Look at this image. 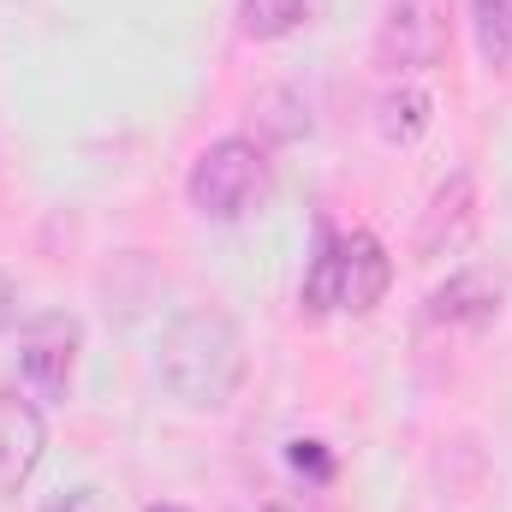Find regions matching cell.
Wrapping results in <instances>:
<instances>
[{"label":"cell","instance_id":"6da1fadb","mask_svg":"<svg viewBox=\"0 0 512 512\" xmlns=\"http://www.w3.org/2000/svg\"><path fill=\"white\" fill-rule=\"evenodd\" d=\"M155 370H161V387L179 405L221 411V405H233V393L245 382V340H239V328H233L227 310L197 304V310H185V316L167 322Z\"/></svg>","mask_w":512,"mask_h":512},{"label":"cell","instance_id":"7a4b0ae2","mask_svg":"<svg viewBox=\"0 0 512 512\" xmlns=\"http://www.w3.org/2000/svg\"><path fill=\"white\" fill-rule=\"evenodd\" d=\"M387 280H393V262H387L382 239L376 233H322V251L304 274V304L322 316V310H352V316H370L387 298Z\"/></svg>","mask_w":512,"mask_h":512},{"label":"cell","instance_id":"3957f363","mask_svg":"<svg viewBox=\"0 0 512 512\" xmlns=\"http://www.w3.org/2000/svg\"><path fill=\"white\" fill-rule=\"evenodd\" d=\"M268 191V155L256 137H221L191 161L185 197L203 221H239L256 197Z\"/></svg>","mask_w":512,"mask_h":512},{"label":"cell","instance_id":"277c9868","mask_svg":"<svg viewBox=\"0 0 512 512\" xmlns=\"http://www.w3.org/2000/svg\"><path fill=\"white\" fill-rule=\"evenodd\" d=\"M447 54V0H382L376 66L387 78H423Z\"/></svg>","mask_w":512,"mask_h":512},{"label":"cell","instance_id":"5b68a950","mask_svg":"<svg viewBox=\"0 0 512 512\" xmlns=\"http://www.w3.org/2000/svg\"><path fill=\"white\" fill-rule=\"evenodd\" d=\"M78 352H84L78 316L48 310V316H36L18 334V376H24V387L36 399H66L72 393V376H78Z\"/></svg>","mask_w":512,"mask_h":512},{"label":"cell","instance_id":"8992f818","mask_svg":"<svg viewBox=\"0 0 512 512\" xmlns=\"http://www.w3.org/2000/svg\"><path fill=\"white\" fill-rule=\"evenodd\" d=\"M471 227H477V179H471V173H447V179L435 185L429 209L417 215L411 251H417V262H441V256H453L471 239Z\"/></svg>","mask_w":512,"mask_h":512},{"label":"cell","instance_id":"52a82bcc","mask_svg":"<svg viewBox=\"0 0 512 512\" xmlns=\"http://www.w3.org/2000/svg\"><path fill=\"white\" fill-rule=\"evenodd\" d=\"M507 304V274L501 268H459L447 274V286L429 292V322L435 328H489Z\"/></svg>","mask_w":512,"mask_h":512},{"label":"cell","instance_id":"ba28073f","mask_svg":"<svg viewBox=\"0 0 512 512\" xmlns=\"http://www.w3.org/2000/svg\"><path fill=\"white\" fill-rule=\"evenodd\" d=\"M42 447H48L42 411L12 387H0V495H18L30 483V471L42 465Z\"/></svg>","mask_w":512,"mask_h":512},{"label":"cell","instance_id":"9c48e42d","mask_svg":"<svg viewBox=\"0 0 512 512\" xmlns=\"http://www.w3.org/2000/svg\"><path fill=\"white\" fill-rule=\"evenodd\" d=\"M376 131H382L387 149H411V143L429 131V96H423L411 78L387 84L382 96H376Z\"/></svg>","mask_w":512,"mask_h":512},{"label":"cell","instance_id":"30bf717a","mask_svg":"<svg viewBox=\"0 0 512 512\" xmlns=\"http://www.w3.org/2000/svg\"><path fill=\"white\" fill-rule=\"evenodd\" d=\"M328 12V0H239V30L251 42H280L304 24H316Z\"/></svg>","mask_w":512,"mask_h":512},{"label":"cell","instance_id":"8fae6325","mask_svg":"<svg viewBox=\"0 0 512 512\" xmlns=\"http://www.w3.org/2000/svg\"><path fill=\"white\" fill-rule=\"evenodd\" d=\"M471 36L489 72H512V0H471Z\"/></svg>","mask_w":512,"mask_h":512},{"label":"cell","instance_id":"7c38bea8","mask_svg":"<svg viewBox=\"0 0 512 512\" xmlns=\"http://www.w3.org/2000/svg\"><path fill=\"white\" fill-rule=\"evenodd\" d=\"M256 126L268 131V137H280V143H292V137H304L310 131V108L292 96V90H268V96H256Z\"/></svg>","mask_w":512,"mask_h":512},{"label":"cell","instance_id":"4fadbf2b","mask_svg":"<svg viewBox=\"0 0 512 512\" xmlns=\"http://www.w3.org/2000/svg\"><path fill=\"white\" fill-rule=\"evenodd\" d=\"M286 465H292L298 477H316V483H328V477H334V459H328V447H322V441H292V447H286Z\"/></svg>","mask_w":512,"mask_h":512},{"label":"cell","instance_id":"5bb4252c","mask_svg":"<svg viewBox=\"0 0 512 512\" xmlns=\"http://www.w3.org/2000/svg\"><path fill=\"white\" fill-rule=\"evenodd\" d=\"M42 512H108V507H102L96 489H66V495H54Z\"/></svg>","mask_w":512,"mask_h":512},{"label":"cell","instance_id":"9a60e30c","mask_svg":"<svg viewBox=\"0 0 512 512\" xmlns=\"http://www.w3.org/2000/svg\"><path fill=\"white\" fill-rule=\"evenodd\" d=\"M18 322V286H12V274H0V334Z\"/></svg>","mask_w":512,"mask_h":512},{"label":"cell","instance_id":"2e32d148","mask_svg":"<svg viewBox=\"0 0 512 512\" xmlns=\"http://www.w3.org/2000/svg\"><path fill=\"white\" fill-rule=\"evenodd\" d=\"M143 512H185V507H167V501H161V507H143Z\"/></svg>","mask_w":512,"mask_h":512},{"label":"cell","instance_id":"e0dca14e","mask_svg":"<svg viewBox=\"0 0 512 512\" xmlns=\"http://www.w3.org/2000/svg\"><path fill=\"white\" fill-rule=\"evenodd\" d=\"M262 512H292V507H262Z\"/></svg>","mask_w":512,"mask_h":512}]
</instances>
